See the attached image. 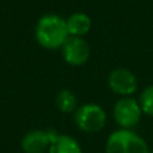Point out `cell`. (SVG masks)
Here are the masks:
<instances>
[{"label":"cell","instance_id":"12","mask_svg":"<svg viewBox=\"0 0 153 153\" xmlns=\"http://www.w3.org/2000/svg\"><path fill=\"white\" fill-rule=\"evenodd\" d=\"M149 153H153V151H152V152H149Z\"/></svg>","mask_w":153,"mask_h":153},{"label":"cell","instance_id":"3","mask_svg":"<svg viewBox=\"0 0 153 153\" xmlns=\"http://www.w3.org/2000/svg\"><path fill=\"white\" fill-rule=\"evenodd\" d=\"M106 111L97 103H85L74 111L75 125L85 133H97L106 125Z\"/></svg>","mask_w":153,"mask_h":153},{"label":"cell","instance_id":"2","mask_svg":"<svg viewBox=\"0 0 153 153\" xmlns=\"http://www.w3.org/2000/svg\"><path fill=\"white\" fill-rule=\"evenodd\" d=\"M106 153H149L146 141L132 129L114 130L109 134L105 144Z\"/></svg>","mask_w":153,"mask_h":153},{"label":"cell","instance_id":"7","mask_svg":"<svg viewBox=\"0 0 153 153\" xmlns=\"http://www.w3.org/2000/svg\"><path fill=\"white\" fill-rule=\"evenodd\" d=\"M56 136L54 130H31L22 140V149L24 153H46Z\"/></svg>","mask_w":153,"mask_h":153},{"label":"cell","instance_id":"6","mask_svg":"<svg viewBox=\"0 0 153 153\" xmlns=\"http://www.w3.org/2000/svg\"><path fill=\"white\" fill-rule=\"evenodd\" d=\"M62 56L70 66H82L90 58V47L83 38L69 36L61 47Z\"/></svg>","mask_w":153,"mask_h":153},{"label":"cell","instance_id":"4","mask_svg":"<svg viewBox=\"0 0 153 153\" xmlns=\"http://www.w3.org/2000/svg\"><path fill=\"white\" fill-rule=\"evenodd\" d=\"M143 110L138 100L130 97H121L113 106V118L122 129H133L140 122Z\"/></svg>","mask_w":153,"mask_h":153},{"label":"cell","instance_id":"5","mask_svg":"<svg viewBox=\"0 0 153 153\" xmlns=\"http://www.w3.org/2000/svg\"><path fill=\"white\" fill-rule=\"evenodd\" d=\"M108 85L111 91L120 97H130L137 91L138 81L134 73L124 67H120V69H114L109 74Z\"/></svg>","mask_w":153,"mask_h":153},{"label":"cell","instance_id":"10","mask_svg":"<svg viewBox=\"0 0 153 153\" xmlns=\"http://www.w3.org/2000/svg\"><path fill=\"white\" fill-rule=\"evenodd\" d=\"M56 106L62 113H73L78 108L76 97L73 91L67 89H63L56 95Z\"/></svg>","mask_w":153,"mask_h":153},{"label":"cell","instance_id":"9","mask_svg":"<svg viewBox=\"0 0 153 153\" xmlns=\"http://www.w3.org/2000/svg\"><path fill=\"white\" fill-rule=\"evenodd\" d=\"M47 153H82V148L73 136L58 134Z\"/></svg>","mask_w":153,"mask_h":153},{"label":"cell","instance_id":"1","mask_svg":"<svg viewBox=\"0 0 153 153\" xmlns=\"http://www.w3.org/2000/svg\"><path fill=\"white\" fill-rule=\"evenodd\" d=\"M66 19L56 13H47L38 20L35 28L36 42L47 50H56L63 46L69 38Z\"/></svg>","mask_w":153,"mask_h":153},{"label":"cell","instance_id":"8","mask_svg":"<svg viewBox=\"0 0 153 153\" xmlns=\"http://www.w3.org/2000/svg\"><path fill=\"white\" fill-rule=\"evenodd\" d=\"M66 24L70 36L83 38L91 28V19L85 12H74L66 19Z\"/></svg>","mask_w":153,"mask_h":153},{"label":"cell","instance_id":"11","mask_svg":"<svg viewBox=\"0 0 153 153\" xmlns=\"http://www.w3.org/2000/svg\"><path fill=\"white\" fill-rule=\"evenodd\" d=\"M138 103L144 114L153 117V85H148L146 87H144L138 98Z\"/></svg>","mask_w":153,"mask_h":153}]
</instances>
